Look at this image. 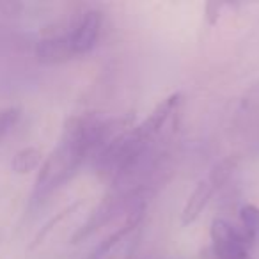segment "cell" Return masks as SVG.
Segmentation results:
<instances>
[{
	"mask_svg": "<svg viewBox=\"0 0 259 259\" xmlns=\"http://www.w3.org/2000/svg\"><path fill=\"white\" fill-rule=\"evenodd\" d=\"M80 204H82V201H78V202H73V204H69L68 208H64L62 211H59V213H55L54 217H52L50 220H48L47 224H45L43 227H41V231L36 234V238L32 240V243H30V248H36L39 243H43V240L48 236V234L52 233V231L55 229V226H59V224L62 222V220H66L69 215H71L73 211H76V209L80 208Z\"/></svg>",
	"mask_w": 259,
	"mask_h": 259,
	"instance_id": "obj_9",
	"label": "cell"
},
{
	"mask_svg": "<svg viewBox=\"0 0 259 259\" xmlns=\"http://www.w3.org/2000/svg\"><path fill=\"white\" fill-rule=\"evenodd\" d=\"M34 57L37 62L47 66L62 64L76 57L69 37V18L43 30L34 43Z\"/></svg>",
	"mask_w": 259,
	"mask_h": 259,
	"instance_id": "obj_1",
	"label": "cell"
},
{
	"mask_svg": "<svg viewBox=\"0 0 259 259\" xmlns=\"http://www.w3.org/2000/svg\"><path fill=\"white\" fill-rule=\"evenodd\" d=\"M107 259H112V255H108V257H107Z\"/></svg>",
	"mask_w": 259,
	"mask_h": 259,
	"instance_id": "obj_13",
	"label": "cell"
},
{
	"mask_svg": "<svg viewBox=\"0 0 259 259\" xmlns=\"http://www.w3.org/2000/svg\"><path fill=\"white\" fill-rule=\"evenodd\" d=\"M0 238H2V231H0Z\"/></svg>",
	"mask_w": 259,
	"mask_h": 259,
	"instance_id": "obj_14",
	"label": "cell"
},
{
	"mask_svg": "<svg viewBox=\"0 0 259 259\" xmlns=\"http://www.w3.org/2000/svg\"><path fill=\"white\" fill-rule=\"evenodd\" d=\"M20 117H22V108L20 107L13 105V107L0 108V142L11 134L13 128L18 124Z\"/></svg>",
	"mask_w": 259,
	"mask_h": 259,
	"instance_id": "obj_10",
	"label": "cell"
},
{
	"mask_svg": "<svg viewBox=\"0 0 259 259\" xmlns=\"http://www.w3.org/2000/svg\"><path fill=\"white\" fill-rule=\"evenodd\" d=\"M101 13L96 9H83L69 16V37L75 55H85L96 47L101 32Z\"/></svg>",
	"mask_w": 259,
	"mask_h": 259,
	"instance_id": "obj_3",
	"label": "cell"
},
{
	"mask_svg": "<svg viewBox=\"0 0 259 259\" xmlns=\"http://www.w3.org/2000/svg\"><path fill=\"white\" fill-rule=\"evenodd\" d=\"M238 162H240V156L238 155L226 156V158H222L220 162H217L215 165H213V169L209 170V178H208L209 185H211L215 190L222 187V185H226L227 181H229V178L233 176V172L236 170Z\"/></svg>",
	"mask_w": 259,
	"mask_h": 259,
	"instance_id": "obj_8",
	"label": "cell"
},
{
	"mask_svg": "<svg viewBox=\"0 0 259 259\" xmlns=\"http://www.w3.org/2000/svg\"><path fill=\"white\" fill-rule=\"evenodd\" d=\"M213 194H215V188L209 185L208 180L199 181L194 190H192V194L188 195V199L185 201L183 209H181V226L187 227L190 224H194L201 217V213L204 211Z\"/></svg>",
	"mask_w": 259,
	"mask_h": 259,
	"instance_id": "obj_5",
	"label": "cell"
},
{
	"mask_svg": "<svg viewBox=\"0 0 259 259\" xmlns=\"http://www.w3.org/2000/svg\"><path fill=\"white\" fill-rule=\"evenodd\" d=\"M137 247H139V240H134V243L130 245L128 252H126L124 259H135V255H137Z\"/></svg>",
	"mask_w": 259,
	"mask_h": 259,
	"instance_id": "obj_12",
	"label": "cell"
},
{
	"mask_svg": "<svg viewBox=\"0 0 259 259\" xmlns=\"http://www.w3.org/2000/svg\"><path fill=\"white\" fill-rule=\"evenodd\" d=\"M43 160V153L37 148H34V146H29V148H23L15 153V156L11 160V169L16 174L32 172V170L39 169Z\"/></svg>",
	"mask_w": 259,
	"mask_h": 259,
	"instance_id": "obj_6",
	"label": "cell"
},
{
	"mask_svg": "<svg viewBox=\"0 0 259 259\" xmlns=\"http://www.w3.org/2000/svg\"><path fill=\"white\" fill-rule=\"evenodd\" d=\"M34 43L25 32L18 30L9 23L0 22V57L18 59L29 50L34 52Z\"/></svg>",
	"mask_w": 259,
	"mask_h": 259,
	"instance_id": "obj_4",
	"label": "cell"
},
{
	"mask_svg": "<svg viewBox=\"0 0 259 259\" xmlns=\"http://www.w3.org/2000/svg\"><path fill=\"white\" fill-rule=\"evenodd\" d=\"M213 252L217 259H250L248 240L240 227L233 226L226 219H213L209 226Z\"/></svg>",
	"mask_w": 259,
	"mask_h": 259,
	"instance_id": "obj_2",
	"label": "cell"
},
{
	"mask_svg": "<svg viewBox=\"0 0 259 259\" xmlns=\"http://www.w3.org/2000/svg\"><path fill=\"white\" fill-rule=\"evenodd\" d=\"M240 222L248 243L259 241V208L255 204H243L240 208Z\"/></svg>",
	"mask_w": 259,
	"mask_h": 259,
	"instance_id": "obj_7",
	"label": "cell"
},
{
	"mask_svg": "<svg viewBox=\"0 0 259 259\" xmlns=\"http://www.w3.org/2000/svg\"><path fill=\"white\" fill-rule=\"evenodd\" d=\"M220 6H222V4H217V2H209V4L206 6V15H208V20H209V23H211V25L217 22V18H219Z\"/></svg>",
	"mask_w": 259,
	"mask_h": 259,
	"instance_id": "obj_11",
	"label": "cell"
}]
</instances>
